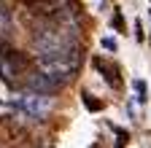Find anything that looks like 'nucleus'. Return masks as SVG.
<instances>
[{
  "label": "nucleus",
  "instance_id": "2",
  "mask_svg": "<svg viewBox=\"0 0 151 148\" xmlns=\"http://www.w3.org/2000/svg\"><path fill=\"white\" fill-rule=\"evenodd\" d=\"M14 108L19 110V116H24L30 121H43L51 113V94H38V92H24V94L14 97Z\"/></svg>",
  "mask_w": 151,
  "mask_h": 148
},
{
  "label": "nucleus",
  "instance_id": "7",
  "mask_svg": "<svg viewBox=\"0 0 151 148\" xmlns=\"http://www.w3.org/2000/svg\"><path fill=\"white\" fill-rule=\"evenodd\" d=\"M113 24H116V30H124V19H122V14H119V11L113 14Z\"/></svg>",
  "mask_w": 151,
  "mask_h": 148
},
{
  "label": "nucleus",
  "instance_id": "6",
  "mask_svg": "<svg viewBox=\"0 0 151 148\" xmlns=\"http://www.w3.org/2000/svg\"><path fill=\"white\" fill-rule=\"evenodd\" d=\"M84 102H86V108H92V110H100V108H103L100 102H94V100H92L89 94H84Z\"/></svg>",
  "mask_w": 151,
  "mask_h": 148
},
{
  "label": "nucleus",
  "instance_id": "3",
  "mask_svg": "<svg viewBox=\"0 0 151 148\" xmlns=\"http://www.w3.org/2000/svg\"><path fill=\"white\" fill-rule=\"evenodd\" d=\"M30 73V59L24 57L22 51L8 49V46H0V76L8 86H14L19 78L24 81V76Z\"/></svg>",
  "mask_w": 151,
  "mask_h": 148
},
{
  "label": "nucleus",
  "instance_id": "5",
  "mask_svg": "<svg viewBox=\"0 0 151 148\" xmlns=\"http://www.w3.org/2000/svg\"><path fill=\"white\" fill-rule=\"evenodd\" d=\"M94 67L105 73V81H108V84H119V81H116V70H113V67H108L103 59H94Z\"/></svg>",
  "mask_w": 151,
  "mask_h": 148
},
{
  "label": "nucleus",
  "instance_id": "4",
  "mask_svg": "<svg viewBox=\"0 0 151 148\" xmlns=\"http://www.w3.org/2000/svg\"><path fill=\"white\" fill-rule=\"evenodd\" d=\"M24 89L27 92H38V94H57V92L62 89V84L54 81L51 76H46V73H41L38 67H32L24 76Z\"/></svg>",
  "mask_w": 151,
  "mask_h": 148
},
{
  "label": "nucleus",
  "instance_id": "8",
  "mask_svg": "<svg viewBox=\"0 0 151 148\" xmlns=\"http://www.w3.org/2000/svg\"><path fill=\"white\" fill-rule=\"evenodd\" d=\"M103 46H105L108 51H116V41H113V38H105V41H103Z\"/></svg>",
  "mask_w": 151,
  "mask_h": 148
},
{
  "label": "nucleus",
  "instance_id": "1",
  "mask_svg": "<svg viewBox=\"0 0 151 148\" xmlns=\"http://www.w3.org/2000/svg\"><path fill=\"white\" fill-rule=\"evenodd\" d=\"M35 67L65 86L73 81V76L81 67V49H70V51H60V54H38Z\"/></svg>",
  "mask_w": 151,
  "mask_h": 148
}]
</instances>
